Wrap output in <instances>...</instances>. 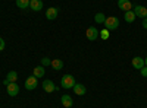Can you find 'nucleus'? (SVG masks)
<instances>
[{"instance_id": "18", "label": "nucleus", "mask_w": 147, "mask_h": 108, "mask_svg": "<svg viewBox=\"0 0 147 108\" xmlns=\"http://www.w3.org/2000/svg\"><path fill=\"white\" fill-rule=\"evenodd\" d=\"M30 2L31 0H16V6L19 9H27V7H30Z\"/></svg>"}, {"instance_id": "3", "label": "nucleus", "mask_w": 147, "mask_h": 108, "mask_svg": "<svg viewBox=\"0 0 147 108\" xmlns=\"http://www.w3.org/2000/svg\"><path fill=\"white\" fill-rule=\"evenodd\" d=\"M85 37H87V40H90V41H96L100 37V31L97 28H94V27H90L87 31H85Z\"/></svg>"}, {"instance_id": "12", "label": "nucleus", "mask_w": 147, "mask_h": 108, "mask_svg": "<svg viewBox=\"0 0 147 108\" xmlns=\"http://www.w3.org/2000/svg\"><path fill=\"white\" fill-rule=\"evenodd\" d=\"M74 93L75 95H80V97H82V95H85V92H87V89H85L84 85H81V83H75L74 85Z\"/></svg>"}, {"instance_id": "1", "label": "nucleus", "mask_w": 147, "mask_h": 108, "mask_svg": "<svg viewBox=\"0 0 147 108\" xmlns=\"http://www.w3.org/2000/svg\"><path fill=\"white\" fill-rule=\"evenodd\" d=\"M60 85H62V88H65V89H72L74 85H75V78H74L72 75H65V76H62V79H60Z\"/></svg>"}, {"instance_id": "14", "label": "nucleus", "mask_w": 147, "mask_h": 108, "mask_svg": "<svg viewBox=\"0 0 147 108\" xmlns=\"http://www.w3.org/2000/svg\"><path fill=\"white\" fill-rule=\"evenodd\" d=\"M60 101H62V105H63L65 108H71L72 104H74V101H72V98L69 97V95H62Z\"/></svg>"}, {"instance_id": "23", "label": "nucleus", "mask_w": 147, "mask_h": 108, "mask_svg": "<svg viewBox=\"0 0 147 108\" xmlns=\"http://www.w3.org/2000/svg\"><path fill=\"white\" fill-rule=\"evenodd\" d=\"M5 47H6V44H5L3 38H0V53H2V51L5 50Z\"/></svg>"}, {"instance_id": "13", "label": "nucleus", "mask_w": 147, "mask_h": 108, "mask_svg": "<svg viewBox=\"0 0 147 108\" xmlns=\"http://www.w3.org/2000/svg\"><path fill=\"white\" fill-rule=\"evenodd\" d=\"M30 7L34 12H40L43 9V2H41V0H31V2H30Z\"/></svg>"}, {"instance_id": "2", "label": "nucleus", "mask_w": 147, "mask_h": 108, "mask_svg": "<svg viewBox=\"0 0 147 108\" xmlns=\"http://www.w3.org/2000/svg\"><path fill=\"white\" fill-rule=\"evenodd\" d=\"M105 27H106V29H109V31L118 29V27H119V19H118L116 16H109V18H106Z\"/></svg>"}, {"instance_id": "17", "label": "nucleus", "mask_w": 147, "mask_h": 108, "mask_svg": "<svg viewBox=\"0 0 147 108\" xmlns=\"http://www.w3.org/2000/svg\"><path fill=\"white\" fill-rule=\"evenodd\" d=\"M136 13H134V12L132 10H128V12H125V15H124V19L128 22V23H131V22H134V21H136Z\"/></svg>"}, {"instance_id": "5", "label": "nucleus", "mask_w": 147, "mask_h": 108, "mask_svg": "<svg viewBox=\"0 0 147 108\" xmlns=\"http://www.w3.org/2000/svg\"><path fill=\"white\" fill-rule=\"evenodd\" d=\"M6 88H7V93L10 95V97H16V95L19 93V86L16 85V82L9 83V85H7Z\"/></svg>"}, {"instance_id": "15", "label": "nucleus", "mask_w": 147, "mask_h": 108, "mask_svg": "<svg viewBox=\"0 0 147 108\" xmlns=\"http://www.w3.org/2000/svg\"><path fill=\"white\" fill-rule=\"evenodd\" d=\"M52 67H53V70H62V67H63V62L60 58H55V60H52V64H50Z\"/></svg>"}, {"instance_id": "4", "label": "nucleus", "mask_w": 147, "mask_h": 108, "mask_svg": "<svg viewBox=\"0 0 147 108\" xmlns=\"http://www.w3.org/2000/svg\"><path fill=\"white\" fill-rule=\"evenodd\" d=\"M37 86H38V79H37L34 75L30 76V78H27V80H25V88H27L28 91H32V89H35Z\"/></svg>"}, {"instance_id": "22", "label": "nucleus", "mask_w": 147, "mask_h": 108, "mask_svg": "<svg viewBox=\"0 0 147 108\" xmlns=\"http://www.w3.org/2000/svg\"><path fill=\"white\" fill-rule=\"evenodd\" d=\"M140 73L143 78H147V66H144L143 69H140Z\"/></svg>"}, {"instance_id": "19", "label": "nucleus", "mask_w": 147, "mask_h": 108, "mask_svg": "<svg viewBox=\"0 0 147 108\" xmlns=\"http://www.w3.org/2000/svg\"><path fill=\"white\" fill-rule=\"evenodd\" d=\"M94 21H96L97 23H105V21H106V16L102 13V12H99V13H96V16H94Z\"/></svg>"}, {"instance_id": "21", "label": "nucleus", "mask_w": 147, "mask_h": 108, "mask_svg": "<svg viewBox=\"0 0 147 108\" xmlns=\"http://www.w3.org/2000/svg\"><path fill=\"white\" fill-rule=\"evenodd\" d=\"M50 64H52V60L50 58H47V57L41 58V66H50Z\"/></svg>"}, {"instance_id": "20", "label": "nucleus", "mask_w": 147, "mask_h": 108, "mask_svg": "<svg viewBox=\"0 0 147 108\" xmlns=\"http://www.w3.org/2000/svg\"><path fill=\"white\" fill-rule=\"evenodd\" d=\"M100 38H102V40H107V38H109V29L105 28V29L100 31Z\"/></svg>"}, {"instance_id": "16", "label": "nucleus", "mask_w": 147, "mask_h": 108, "mask_svg": "<svg viewBox=\"0 0 147 108\" xmlns=\"http://www.w3.org/2000/svg\"><path fill=\"white\" fill-rule=\"evenodd\" d=\"M44 73H46V70H44V67H43V66H37V67H34L32 75H34L35 78H43V76H44Z\"/></svg>"}, {"instance_id": "7", "label": "nucleus", "mask_w": 147, "mask_h": 108, "mask_svg": "<svg viewBox=\"0 0 147 108\" xmlns=\"http://www.w3.org/2000/svg\"><path fill=\"white\" fill-rule=\"evenodd\" d=\"M16 79H18V73H16L15 70H12V72H9V73H7L6 79L3 80V85H5V86H7L9 83H12V82H16Z\"/></svg>"}, {"instance_id": "9", "label": "nucleus", "mask_w": 147, "mask_h": 108, "mask_svg": "<svg viewBox=\"0 0 147 108\" xmlns=\"http://www.w3.org/2000/svg\"><path fill=\"white\" fill-rule=\"evenodd\" d=\"M57 13H59L57 7H49V9L46 10V18H47L49 21H55V19L57 18Z\"/></svg>"}, {"instance_id": "24", "label": "nucleus", "mask_w": 147, "mask_h": 108, "mask_svg": "<svg viewBox=\"0 0 147 108\" xmlns=\"http://www.w3.org/2000/svg\"><path fill=\"white\" fill-rule=\"evenodd\" d=\"M143 28H146V29H147V18H144V19H143Z\"/></svg>"}, {"instance_id": "10", "label": "nucleus", "mask_w": 147, "mask_h": 108, "mask_svg": "<svg viewBox=\"0 0 147 108\" xmlns=\"http://www.w3.org/2000/svg\"><path fill=\"white\" fill-rule=\"evenodd\" d=\"M43 89L46 91V92H55V91H57V88L55 86V83L52 82V80H49V79H46L44 82H43Z\"/></svg>"}, {"instance_id": "8", "label": "nucleus", "mask_w": 147, "mask_h": 108, "mask_svg": "<svg viewBox=\"0 0 147 108\" xmlns=\"http://www.w3.org/2000/svg\"><path fill=\"white\" fill-rule=\"evenodd\" d=\"M118 6L121 10L124 12H128V10H132V3L129 0H118Z\"/></svg>"}, {"instance_id": "11", "label": "nucleus", "mask_w": 147, "mask_h": 108, "mask_svg": "<svg viewBox=\"0 0 147 108\" xmlns=\"http://www.w3.org/2000/svg\"><path fill=\"white\" fill-rule=\"evenodd\" d=\"M146 66V63H144V58H141V57H134L132 58V67L134 69H137V70H140V69H143Z\"/></svg>"}, {"instance_id": "25", "label": "nucleus", "mask_w": 147, "mask_h": 108, "mask_svg": "<svg viewBox=\"0 0 147 108\" xmlns=\"http://www.w3.org/2000/svg\"><path fill=\"white\" fill-rule=\"evenodd\" d=\"M144 63H146V66H147V56H146V58H144Z\"/></svg>"}, {"instance_id": "6", "label": "nucleus", "mask_w": 147, "mask_h": 108, "mask_svg": "<svg viewBox=\"0 0 147 108\" xmlns=\"http://www.w3.org/2000/svg\"><path fill=\"white\" fill-rule=\"evenodd\" d=\"M134 13H136V16L144 19V18H147V9L144 6H140V5L138 6H134Z\"/></svg>"}]
</instances>
